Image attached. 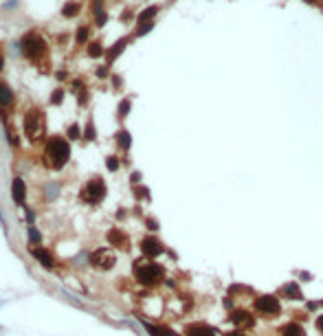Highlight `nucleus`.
Listing matches in <instances>:
<instances>
[{
    "label": "nucleus",
    "mask_w": 323,
    "mask_h": 336,
    "mask_svg": "<svg viewBox=\"0 0 323 336\" xmlns=\"http://www.w3.org/2000/svg\"><path fill=\"white\" fill-rule=\"evenodd\" d=\"M108 240L115 244V246H126V235H123V233H119L117 228H112V231L108 233Z\"/></svg>",
    "instance_id": "17"
},
{
    "label": "nucleus",
    "mask_w": 323,
    "mask_h": 336,
    "mask_svg": "<svg viewBox=\"0 0 323 336\" xmlns=\"http://www.w3.org/2000/svg\"><path fill=\"white\" fill-rule=\"evenodd\" d=\"M29 240H33V244L42 242V235H40V231L35 226H29Z\"/></svg>",
    "instance_id": "24"
},
{
    "label": "nucleus",
    "mask_w": 323,
    "mask_h": 336,
    "mask_svg": "<svg viewBox=\"0 0 323 336\" xmlns=\"http://www.w3.org/2000/svg\"><path fill=\"white\" fill-rule=\"evenodd\" d=\"M0 330H2V328H0Z\"/></svg>",
    "instance_id": "38"
},
{
    "label": "nucleus",
    "mask_w": 323,
    "mask_h": 336,
    "mask_svg": "<svg viewBox=\"0 0 323 336\" xmlns=\"http://www.w3.org/2000/svg\"><path fill=\"white\" fill-rule=\"evenodd\" d=\"M18 7V0H7V2H4V9H15Z\"/></svg>",
    "instance_id": "32"
},
{
    "label": "nucleus",
    "mask_w": 323,
    "mask_h": 336,
    "mask_svg": "<svg viewBox=\"0 0 323 336\" xmlns=\"http://www.w3.org/2000/svg\"><path fill=\"white\" fill-rule=\"evenodd\" d=\"M141 251H143V255L145 257L154 259V257H158L163 253V244L158 242L156 237H145V240L141 242Z\"/></svg>",
    "instance_id": "8"
},
{
    "label": "nucleus",
    "mask_w": 323,
    "mask_h": 336,
    "mask_svg": "<svg viewBox=\"0 0 323 336\" xmlns=\"http://www.w3.org/2000/svg\"><path fill=\"white\" fill-rule=\"evenodd\" d=\"M231 321H233L238 328H251V325H253V317H251V312H246V310H235V312H231Z\"/></svg>",
    "instance_id": "10"
},
{
    "label": "nucleus",
    "mask_w": 323,
    "mask_h": 336,
    "mask_svg": "<svg viewBox=\"0 0 323 336\" xmlns=\"http://www.w3.org/2000/svg\"><path fill=\"white\" fill-rule=\"evenodd\" d=\"M79 11H81V4L79 2H66L64 7H62V16H64V18H75Z\"/></svg>",
    "instance_id": "16"
},
{
    "label": "nucleus",
    "mask_w": 323,
    "mask_h": 336,
    "mask_svg": "<svg viewBox=\"0 0 323 336\" xmlns=\"http://www.w3.org/2000/svg\"><path fill=\"white\" fill-rule=\"evenodd\" d=\"M31 255L38 259V262L42 264L44 268H51V266H53V257H51V253L44 251V248H33V251H31Z\"/></svg>",
    "instance_id": "11"
},
{
    "label": "nucleus",
    "mask_w": 323,
    "mask_h": 336,
    "mask_svg": "<svg viewBox=\"0 0 323 336\" xmlns=\"http://www.w3.org/2000/svg\"><path fill=\"white\" fill-rule=\"evenodd\" d=\"M106 165H108V169L110 171H115L117 167H119V159H117V156H110V159L106 161Z\"/></svg>",
    "instance_id": "28"
},
{
    "label": "nucleus",
    "mask_w": 323,
    "mask_h": 336,
    "mask_svg": "<svg viewBox=\"0 0 323 336\" xmlns=\"http://www.w3.org/2000/svg\"><path fill=\"white\" fill-rule=\"evenodd\" d=\"M97 75H99V77H106V75H108V68H106V66H101V68H97Z\"/></svg>",
    "instance_id": "33"
},
{
    "label": "nucleus",
    "mask_w": 323,
    "mask_h": 336,
    "mask_svg": "<svg viewBox=\"0 0 323 336\" xmlns=\"http://www.w3.org/2000/svg\"><path fill=\"white\" fill-rule=\"evenodd\" d=\"M134 275H136V279L141 283H145V286H154V283L161 281L163 268L158 266V264H154V262H143V264H138V266H134Z\"/></svg>",
    "instance_id": "3"
},
{
    "label": "nucleus",
    "mask_w": 323,
    "mask_h": 336,
    "mask_svg": "<svg viewBox=\"0 0 323 336\" xmlns=\"http://www.w3.org/2000/svg\"><path fill=\"white\" fill-rule=\"evenodd\" d=\"M44 152H46V163H49V167H53V169H62V167L66 165V161L70 159V145H68V141L62 139V136L49 139Z\"/></svg>",
    "instance_id": "1"
},
{
    "label": "nucleus",
    "mask_w": 323,
    "mask_h": 336,
    "mask_svg": "<svg viewBox=\"0 0 323 336\" xmlns=\"http://www.w3.org/2000/svg\"><path fill=\"white\" fill-rule=\"evenodd\" d=\"M106 198V182L101 178H90L88 182L81 189V200L88 202V205H99Z\"/></svg>",
    "instance_id": "4"
},
{
    "label": "nucleus",
    "mask_w": 323,
    "mask_h": 336,
    "mask_svg": "<svg viewBox=\"0 0 323 336\" xmlns=\"http://www.w3.org/2000/svg\"><path fill=\"white\" fill-rule=\"evenodd\" d=\"M306 2H310V4H315V2H317V0H306Z\"/></svg>",
    "instance_id": "37"
},
{
    "label": "nucleus",
    "mask_w": 323,
    "mask_h": 336,
    "mask_svg": "<svg viewBox=\"0 0 323 336\" xmlns=\"http://www.w3.org/2000/svg\"><path fill=\"white\" fill-rule=\"evenodd\" d=\"M20 49H22V55L31 62H38L40 57L46 53V42L44 38L38 31H29L20 42Z\"/></svg>",
    "instance_id": "2"
},
{
    "label": "nucleus",
    "mask_w": 323,
    "mask_h": 336,
    "mask_svg": "<svg viewBox=\"0 0 323 336\" xmlns=\"http://www.w3.org/2000/svg\"><path fill=\"white\" fill-rule=\"evenodd\" d=\"M86 139L88 141L95 139V128H92V123H88V128H86Z\"/></svg>",
    "instance_id": "31"
},
{
    "label": "nucleus",
    "mask_w": 323,
    "mask_h": 336,
    "mask_svg": "<svg viewBox=\"0 0 323 336\" xmlns=\"http://www.w3.org/2000/svg\"><path fill=\"white\" fill-rule=\"evenodd\" d=\"M126 47H128V40L123 38V40H119V42H117V44H115V47H112L110 51H108V53H106V59H108V64H112V62H115V57H117V55H121V53H123V49H126Z\"/></svg>",
    "instance_id": "12"
},
{
    "label": "nucleus",
    "mask_w": 323,
    "mask_h": 336,
    "mask_svg": "<svg viewBox=\"0 0 323 336\" xmlns=\"http://www.w3.org/2000/svg\"><path fill=\"white\" fill-rule=\"evenodd\" d=\"M284 292L288 294L290 299H299V297H301V292H299V286H297V283H288V286H284Z\"/></svg>",
    "instance_id": "21"
},
{
    "label": "nucleus",
    "mask_w": 323,
    "mask_h": 336,
    "mask_svg": "<svg viewBox=\"0 0 323 336\" xmlns=\"http://www.w3.org/2000/svg\"><path fill=\"white\" fill-rule=\"evenodd\" d=\"M152 27H154L152 22H147V24H141V27H138V31H136V35H138V38H141V35H147V33L152 31Z\"/></svg>",
    "instance_id": "27"
},
{
    "label": "nucleus",
    "mask_w": 323,
    "mask_h": 336,
    "mask_svg": "<svg viewBox=\"0 0 323 336\" xmlns=\"http://www.w3.org/2000/svg\"><path fill=\"white\" fill-rule=\"evenodd\" d=\"M68 134H70V139H79V125H70Z\"/></svg>",
    "instance_id": "30"
},
{
    "label": "nucleus",
    "mask_w": 323,
    "mask_h": 336,
    "mask_svg": "<svg viewBox=\"0 0 323 336\" xmlns=\"http://www.w3.org/2000/svg\"><path fill=\"white\" fill-rule=\"evenodd\" d=\"M189 336H215V330H211L209 325H192L187 330Z\"/></svg>",
    "instance_id": "13"
},
{
    "label": "nucleus",
    "mask_w": 323,
    "mask_h": 336,
    "mask_svg": "<svg viewBox=\"0 0 323 336\" xmlns=\"http://www.w3.org/2000/svg\"><path fill=\"white\" fill-rule=\"evenodd\" d=\"M24 196H27V187H24V180L22 178H13L11 182V198L15 205H24Z\"/></svg>",
    "instance_id": "9"
},
{
    "label": "nucleus",
    "mask_w": 323,
    "mask_h": 336,
    "mask_svg": "<svg viewBox=\"0 0 323 336\" xmlns=\"http://www.w3.org/2000/svg\"><path fill=\"white\" fill-rule=\"evenodd\" d=\"M62 97H64V90H55V93H53V104L55 106L62 104Z\"/></svg>",
    "instance_id": "29"
},
{
    "label": "nucleus",
    "mask_w": 323,
    "mask_h": 336,
    "mask_svg": "<svg viewBox=\"0 0 323 336\" xmlns=\"http://www.w3.org/2000/svg\"><path fill=\"white\" fill-rule=\"evenodd\" d=\"M95 20H97V24H99V27H104V24L108 22L106 11H104V9H99V0L95 2Z\"/></svg>",
    "instance_id": "20"
},
{
    "label": "nucleus",
    "mask_w": 323,
    "mask_h": 336,
    "mask_svg": "<svg viewBox=\"0 0 323 336\" xmlns=\"http://www.w3.org/2000/svg\"><path fill=\"white\" fill-rule=\"evenodd\" d=\"M88 33H90L88 27H79V29H77V44H84L86 40H88Z\"/></svg>",
    "instance_id": "23"
},
{
    "label": "nucleus",
    "mask_w": 323,
    "mask_h": 336,
    "mask_svg": "<svg viewBox=\"0 0 323 336\" xmlns=\"http://www.w3.org/2000/svg\"><path fill=\"white\" fill-rule=\"evenodd\" d=\"M317 328H319V330H321V332H323V314H321V317H319V319H317Z\"/></svg>",
    "instance_id": "34"
},
{
    "label": "nucleus",
    "mask_w": 323,
    "mask_h": 336,
    "mask_svg": "<svg viewBox=\"0 0 323 336\" xmlns=\"http://www.w3.org/2000/svg\"><path fill=\"white\" fill-rule=\"evenodd\" d=\"M255 310L264 317H277L281 312V305L275 294H261V297L255 299Z\"/></svg>",
    "instance_id": "5"
},
{
    "label": "nucleus",
    "mask_w": 323,
    "mask_h": 336,
    "mask_svg": "<svg viewBox=\"0 0 323 336\" xmlns=\"http://www.w3.org/2000/svg\"><path fill=\"white\" fill-rule=\"evenodd\" d=\"M24 130H27L29 139H35L42 132V114L40 112H29L27 121H24Z\"/></svg>",
    "instance_id": "7"
},
{
    "label": "nucleus",
    "mask_w": 323,
    "mask_h": 336,
    "mask_svg": "<svg viewBox=\"0 0 323 336\" xmlns=\"http://www.w3.org/2000/svg\"><path fill=\"white\" fill-rule=\"evenodd\" d=\"M117 141H119V145L123 147V150H130L132 139H130V132H128V130H121L119 134H117Z\"/></svg>",
    "instance_id": "19"
},
{
    "label": "nucleus",
    "mask_w": 323,
    "mask_h": 336,
    "mask_svg": "<svg viewBox=\"0 0 323 336\" xmlns=\"http://www.w3.org/2000/svg\"><path fill=\"white\" fill-rule=\"evenodd\" d=\"M90 264H92L95 268H99V271H108V268L115 266V255H112L110 251H106V248H101V251L92 253Z\"/></svg>",
    "instance_id": "6"
},
{
    "label": "nucleus",
    "mask_w": 323,
    "mask_h": 336,
    "mask_svg": "<svg viewBox=\"0 0 323 336\" xmlns=\"http://www.w3.org/2000/svg\"><path fill=\"white\" fill-rule=\"evenodd\" d=\"M13 104V90L7 84H0V106H11Z\"/></svg>",
    "instance_id": "15"
},
{
    "label": "nucleus",
    "mask_w": 323,
    "mask_h": 336,
    "mask_svg": "<svg viewBox=\"0 0 323 336\" xmlns=\"http://www.w3.org/2000/svg\"><path fill=\"white\" fill-rule=\"evenodd\" d=\"M281 336H306V332L299 323H288L281 328Z\"/></svg>",
    "instance_id": "14"
},
{
    "label": "nucleus",
    "mask_w": 323,
    "mask_h": 336,
    "mask_svg": "<svg viewBox=\"0 0 323 336\" xmlns=\"http://www.w3.org/2000/svg\"><path fill=\"white\" fill-rule=\"evenodd\" d=\"M58 193H60L58 185H49V187H46V196H49V200H55V198H58Z\"/></svg>",
    "instance_id": "26"
},
{
    "label": "nucleus",
    "mask_w": 323,
    "mask_h": 336,
    "mask_svg": "<svg viewBox=\"0 0 323 336\" xmlns=\"http://www.w3.org/2000/svg\"><path fill=\"white\" fill-rule=\"evenodd\" d=\"M130 99H123L121 101V106H119V116H126L128 114V112H130Z\"/></svg>",
    "instance_id": "25"
},
{
    "label": "nucleus",
    "mask_w": 323,
    "mask_h": 336,
    "mask_svg": "<svg viewBox=\"0 0 323 336\" xmlns=\"http://www.w3.org/2000/svg\"><path fill=\"white\" fill-rule=\"evenodd\" d=\"M2 66H4V59H2V55H0V70H2Z\"/></svg>",
    "instance_id": "36"
},
{
    "label": "nucleus",
    "mask_w": 323,
    "mask_h": 336,
    "mask_svg": "<svg viewBox=\"0 0 323 336\" xmlns=\"http://www.w3.org/2000/svg\"><path fill=\"white\" fill-rule=\"evenodd\" d=\"M156 13H158V7H147L145 11H143V13H141V16H138L136 20H138V22H141V24H147V22H150V20H152L154 16H156Z\"/></svg>",
    "instance_id": "18"
},
{
    "label": "nucleus",
    "mask_w": 323,
    "mask_h": 336,
    "mask_svg": "<svg viewBox=\"0 0 323 336\" xmlns=\"http://www.w3.org/2000/svg\"><path fill=\"white\" fill-rule=\"evenodd\" d=\"M106 53V51H104V47H101V44H90V47H88V55H90V57H101V55H104Z\"/></svg>",
    "instance_id": "22"
},
{
    "label": "nucleus",
    "mask_w": 323,
    "mask_h": 336,
    "mask_svg": "<svg viewBox=\"0 0 323 336\" xmlns=\"http://www.w3.org/2000/svg\"><path fill=\"white\" fill-rule=\"evenodd\" d=\"M224 336H244V334H240V332H229V334H224Z\"/></svg>",
    "instance_id": "35"
}]
</instances>
